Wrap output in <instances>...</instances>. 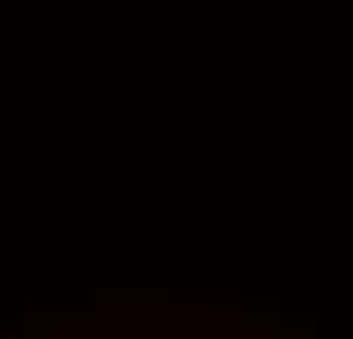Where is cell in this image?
Listing matches in <instances>:
<instances>
[{
    "instance_id": "1",
    "label": "cell",
    "mask_w": 353,
    "mask_h": 339,
    "mask_svg": "<svg viewBox=\"0 0 353 339\" xmlns=\"http://www.w3.org/2000/svg\"><path fill=\"white\" fill-rule=\"evenodd\" d=\"M216 316L207 312V307H174L170 312V326H211Z\"/></svg>"
},
{
    "instance_id": "3",
    "label": "cell",
    "mask_w": 353,
    "mask_h": 339,
    "mask_svg": "<svg viewBox=\"0 0 353 339\" xmlns=\"http://www.w3.org/2000/svg\"><path fill=\"white\" fill-rule=\"evenodd\" d=\"M248 339H280V335H257V330H248Z\"/></svg>"
},
{
    "instance_id": "2",
    "label": "cell",
    "mask_w": 353,
    "mask_h": 339,
    "mask_svg": "<svg viewBox=\"0 0 353 339\" xmlns=\"http://www.w3.org/2000/svg\"><path fill=\"white\" fill-rule=\"evenodd\" d=\"M289 339H316V335H312V330H307V326H303V330L294 326V330H289Z\"/></svg>"
}]
</instances>
